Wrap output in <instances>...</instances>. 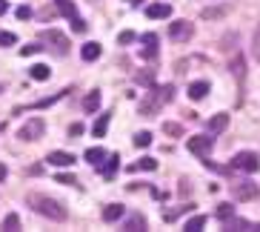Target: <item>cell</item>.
<instances>
[{"label":"cell","mask_w":260,"mask_h":232,"mask_svg":"<svg viewBox=\"0 0 260 232\" xmlns=\"http://www.w3.org/2000/svg\"><path fill=\"white\" fill-rule=\"evenodd\" d=\"M26 207H32L37 215H43V218H49V221H66L69 218L66 207H63L60 201H55V198H49V195H40V192H29V195H26Z\"/></svg>","instance_id":"cell-1"},{"label":"cell","mask_w":260,"mask_h":232,"mask_svg":"<svg viewBox=\"0 0 260 232\" xmlns=\"http://www.w3.org/2000/svg\"><path fill=\"white\" fill-rule=\"evenodd\" d=\"M174 101V86L172 83H166V86H152V92L140 101V115L143 117H155L163 109V104H172Z\"/></svg>","instance_id":"cell-2"},{"label":"cell","mask_w":260,"mask_h":232,"mask_svg":"<svg viewBox=\"0 0 260 232\" xmlns=\"http://www.w3.org/2000/svg\"><path fill=\"white\" fill-rule=\"evenodd\" d=\"M40 43H43L46 49H52L57 58H66L69 46H72L69 37L63 35V32H57V29H43V32H40Z\"/></svg>","instance_id":"cell-3"},{"label":"cell","mask_w":260,"mask_h":232,"mask_svg":"<svg viewBox=\"0 0 260 232\" xmlns=\"http://www.w3.org/2000/svg\"><path fill=\"white\" fill-rule=\"evenodd\" d=\"M232 169H240V172H258L260 169V158L255 152H238L235 158H232Z\"/></svg>","instance_id":"cell-4"},{"label":"cell","mask_w":260,"mask_h":232,"mask_svg":"<svg viewBox=\"0 0 260 232\" xmlns=\"http://www.w3.org/2000/svg\"><path fill=\"white\" fill-rule=\"evenodd\" d=\"M186 149L200 155V158H209V152L215 149V138L212 135H194V138L186 140Z\"/></svg>","instance_id":"cell-5"},{"label":"cell","mask_w":260,"mask_h":232,"mask_svg":"<svg viewBox=\"0 0 260 232\" xmlns=\"http://www.w3.org/2000/svg\"><path fill=\"white\" fill-rule=\"evenodd\" d=\"M169 37L174 40V43L192 40L194 37V23H189V20H174V23H169Z\"/></svg>","instance_id":"cell-6"},{"label":"cell","mask_w":260,"mask_h":232,"mask_svg":"<svg viewBox=\"0 0 260 232\" xmlns=\"http://www.w3.org/2000/svg\"><path fill=\"white\" fill-rule=\"evenodd\" d=\"M43 132H46L43 117H32V120H26V123L20 126L17 138L20 140H37V138H43Z\"/></svg>","instance_id":"cell-7"},{"label":"cell","mask_w":260,"mask_h":232,"mask_svg":"<svg viewBox=\"0 0 260 232\" xmlns=\"http://www.w3.org/2000/svg\"><path fill=\"white\" fill-rule=\"evenodd\" d=\"M260 195V186L252 184V181H238V184H232V198L235 201H255Z\"/></svg>","instance_id":"cell-8"},{"label":"cell","mask_w":260,"mask_h":232,"mask_svg":"<svg viewBox=\"0 0 260 232\" xmlns=\"http://www.w3.org/2000/svg\"><path fill=\"white\" fill-rule=\"evenodd\" d=\"M97 169L103 172V178H106V181H112L114 175H117V169H120V158H117V152H114V155H106V161H103Z\"/></svg>","instance_id":"cell-9"},{"label":"cell","mask_w":260,"mask_h":232,"mask_svg":"<svg viewBox=\"0 0 260 232\" xmlns=\"http://www.w3.org/2000/svg\"><path fill=\"white\" fill-rule=\"evenodd\" d=\"M226 126H229L226 112H217V115H212L209 120H206V132H209V135H217V132H223Z\"/></svg>","instance_id":"cell-10"},{"label":"cell","mask_w":260,"mask_h":232,"mask_svg":"<svg viewBox=\"0 0 260 232\" xmlns=\"http://www.w3.org/2000/svg\"><path fill=\"white\" fill-rule=\"evenodd\" d=\"M140 43H143V58L146 60H155L158 58V35H155V32H146V35L140 37Z\"/></svg>","instance_id":"cell-11"},{"label":"cell","mask_w":260,"mask_h":232,"mask_svg":"<svg viewBox=\"0 0 260 232\" xmlns=\"http://www.w3.org/2000/svg\"><path fill=\"white\" fill-rule=\"evenodd\" d=\"M46 161L52 163V166H72V163H75V155H72V152L55 149V152H49V155H46Z\"/></svg>","instance_id":"cell-12"},{"label":"cell","mask_w":260,"mask_h":232,"mask_svg":"<svg viewBox=\"0 0 260 232\" xmlns=\"http://www.w3.org/2000/svg\"><path fill=\"white\" fill-rule=\"evenodd\" d=\"M146 14L152 20H163V17H172V6L169 3H152L146 9Z\"/></svg>","instance_id":"cell-13"},{"label":"cell","mask_w":260,"mask_h":232,"mask_svg":"<svg viewBox=\"0 0 260 232\" xmlns=\"http://www.w3.org/2000/svg\"><path fill=\"white\" fill-rule=\"evenodd\" d=\"M223 230H235V232H249V230H255V224H252V221H243V218H235V215H232V218L229 221H223Z\"/></svg>","instance_id":"cell-14"},{"label":"cell","mask_w":260,"mask_h":232,"mask_svg":"<svg viewBox=\"0 0 260 232\" xmlns=\"http://www.w3.org/2000/svg\"><path fill=\"white\" fill-rule=\"evenodd\" d=\"M146 230V218L140 215V212H135V215H129L123 224V232H143Z\"/></svg>","instance_id":"cell-15"},{"label":"cell","mask_w":260,"mask_h":232,"mask_svg":"<svg viewBox=\"0 0 260 232\" xmlns=\"http://www.w3.org/2000/svg\"><path fill=\"white\" fill-rule=\"evenodd\" d=\"M186 212H194V204H180V207H172L163 212V221L166 224H172V221H177L180 215H186Z\"/></svg>","instance_id":"cell-16"},{"label":"cell","mask_w":260,"mask_h":232,"mask_svg":"<svg viewBox=\"0 0 260 232\" xmlns=\"http://www.w3.org/2000/svg\"><path fill=\"white\" fill-rule=\"evenodd\" d=\"M123 204H109V207L103 209V221H106V224H114V221H120L123 218Z\"/></svg>","instance_id":"cell-17"},{"label":"cell","mask_w":260,"mask_h":232,"mask_svg":"<svg viewBox=\"0 0 260 232\" xmlns=\"http://www.w3.org/2000/svg\"><path fill=\"white\" fill-rule=\"evenodd\" d=\"M229 12H232V6H229V3H223V6H217V9H203V12H200V17H203V20H220V17H226Z\"/></svg>","instance_id":"cell-18"},{"label":"cell","mask_w":260,"mask_h":232,"mask_svg":"<svg viewBox=\"0 0 260 232\" xmlns=\"http://www.w3.org/2000/svg\"><path fill=\"white\" fill-rule=\"evenodd\" d=\"M109 120H112V112H103V115L94 120V126H91V135H94V138H103V135H106V129H109Z\"/></svg>","instance_id":"cell-19"},{"label":"cell","mask_w":260,"mask_h":232,"mask_svg":"<svg viewBox=\"0 0 260 232\" xmlns=\"http://www.w3.org/2000/svg\"><path fill=\"white\" fill-rule=\"evenodd\" d=\"M206 92H209V83L206 81H194L192 86H189V98H192V101H203Z\"/></svg>","instance_id":"cell-20"},{"label":"cell","mask_w":260,"mask_h":232,"mask_svg":"<svg viewBox=\"0 0 260 232\" xmlns=\"http://www.w3.org/2000/svg\"><path fill=\"white\" fill-rule=\"evenodd\" d=\"M140 169H146V172H155V169H158V161L146 155V158H140L137 163H132V166H129V172H140Z\"/></svg>","instance_id":"cell-21"},{"label":"cell","mask_w":260,"mask_h":232,"mask_svg":"<svg viewBox=\"0 0 260 232\" xmlns=\"http://www.w3.org/2000/svg\"><path fill=\"white\" fill-rule=\"evenodd\" d=\"M29 75H32V81H49V78H52V69H49L46 63H34L32 69H29Z\"/></svg>","instance_id":"cell-22"},{"label":"cell","mask_w":260,"mask_h":232,"mask_svg":"<svg viewBox=\"0 0 260 232\" xmlns=\"http://www.w3.org/2000/svg\"><path fill=\"white\" fill-rule=\"evenodd\" d=\"M100 52H103V49H100V43H86V46L80 49L83 60H89V63H91V60H97V58H100Z\"/></svg>","instance_id":"cell-23"},{"label":"cell","mask_w":260,"mask_h":232,"mask_svg":"<svg viewBox=\"0 0 260 232\" xmlns=\"http://www.w3.org/2000/svg\"><path fill=\"white\" fill-rule=\"evenodd\" d=\"M55 6H57V12H60V14H66L69 20H72V17H78V9H75V3H72V0H55Z\"/></svg>","instance_id":"cell-24"},{"label":"cell","mask_w":260,"mask_h":232,"mask_svg":"<svg viewBox=\"0 0 260 232\" xmlns=\"http://www.w3.org/2000/svg\"><path fill=\"white\" fill-rule=\"evenodd\" d=\"M86 161H89L91 166H100V163L106 161V152H103L100 146H91V149H86Z\"/></svg>","instance_id":"cell-25"},{"label":"cell","mask_w":260,"mask_h":232,"mask_svg":"<svg viewBox=\"0 0 260 232\" xmlns=\"http://www.w3.org/2000/svg\"><path fill=\"white\" fill-rule=\"evenodd\" d=\"M83 109H86V112H97V109H100V92H89V95H86Z\"/></svg>","instance_id":"cell-26"},{"label":"cell","mask_w":260,"mask_h":232,"mask_svg":"<svg viewBox=\"0 0 260 232\" xmlns=\"http://www.w3.org/2000/svg\"><path fill=\"white\" fill-rule=\"evenodd\" d=\"M135 81L140 83V86H149V89H152V86H155V72H152V69L137 72V75H135Z\"/></svg>","instance_id":"cell-27"},{"label":"cell","mask_w":260,"mask_h":232,"mask_svg":"<svg viewBox=\"0 0 260 232\" xmlns=\"http://www.w3.org/2000/svg\"><path fill=\"white\" fill-rule=\"evenodd\" d=\"M206 227V215H194V218L186 221V232H200Z\"/></svg>","instance_id":"cell-28"},{"label":"cell","mask_w":260,"mask_h":232,"mask_svg":"<svg viewBox=\"0 0 260 232\" xmlns=\"http://www.w3.org/2000/svg\"><path fill=\"white\" fill-rule=\"evenodd\" d=\"M3 230H6V232H17V230H20V218H17L14 212H11V215H6V221H3Z\"/></svg>","instance_id":"cell-29"},{"label":"cell","mask_w":260,"mask_h":232,"mask_svg":"<svg viewBox=\"0 0 260 232\" xmlns=\"http://www.w3.org/2000/svg\"><path fill=\"white\" fill-rule=\"evenodd\" d=\"M149 143H152V132H137V135H135V146H137V149H146Z\"/></svg>","instance_id":"cell-30"},{"label":"cell","mask_w":260,"mask_h":232,"mask_svg":"<svg viewBox=\"0 0 260 232\" xmlns=\"http://www.w3.org/2000/svg\"><path fill=\"white\" fill-rule=\"evenodd\" d=\"M232 215H235V207H232V204H217V218L220 221H229Z\"/></svg>","instance_id":"cell-31"},{"label":"cell","mask_w":260,"mask_h":232,"mask_svg":"<svg viewBox=\"0 0 260 232\" xmlns=\"http://www.w3.org/2000/svg\"><path fill=\"white\" fill-rule=\"evenodd\" d=\"M163 132H166V135H172V138H180V135H183V126H180V123H163Z\"/></svg>","instance_id":"cell-32"},{"label":"cell","mask_w":260,"mask_h":232,"mask_svg":"<svg viewBox=\"0 0 260 232\" xmlns=\"http://www.w3.org/2000/svg\"><path fill=\"white\" fill-rule=\"evenodd\" d=\"M232 69H235V75H238L240 81H243V75H246V63H243V58H235V63H232Z\"/></svg>","instance_id":"cell-33"},{"label":"cell","mask_w":260,"mask_h":232,"mask_svg":"<svg viewBox=\"0 0 260 232\" xmlns=\"http://www.w3.org/2000/svg\"><path fill=\"white\" fill-rule=\"evenodd\" d=\"M14 43H17V37L11 35V32H3V29H0V46H14Z\"/></svg>","instance_id":"cell-34"},{"label":"cell","mask_w":260,"mask_h":232,"mask_svg":"<svg viewBox=\"0 0 260 232\" xmlns=\"http://www.w3.org/2000/svg\"><path fill=\"white\" fill-rule=\"evenodd\" d=\"M46 46H40V43H32V46H23L20 49V55L23 58H29V55H37V52H43Z\"/></svg>","instance_id":"cell-35"},{"label":"cell","mask_w":260,"mask_h":232,"mask_svg":"<svg viewBox=\"0 0 260 232\" xmlns=\"http://www.w3.org/2000/svg\"><path fill=\"white\" fill-rule=\"evenodd\" d=\"M72 29H75L78 35H83V32L89 29V26H86V20H83V17H72Z\"/></svg>","instance_id":"cell-36"},{"label":"cell","mask_w":260,"mask_h":232,"mask_svg":"<svg viewBox=\"0 0 260 232\" xmlns=\"http://www.w3.org/2000/svg\"><path fill=\"white\" fill-rule=\"evenodd\" d=\"M135 40H137L135 32H120V37H117V43H120V46H126V43H135Z\"/></svg>","instance_id":"cell-37"},{"label":"cell","mask_w":260,"mask_h":232,"mask_svg":"<svg viewBox=\"0 0 260 232\" xmlns=\"http://www.w3.org/2000/svg\"><path fill=\"white\" fill-rule=\"evenodd\" d=\"M55 181H57V184H78V178H75V175H66V172L55 175Z\"/></svg>","instance_id":"cell-38"},{"label":"cell","mask_w":260,"mask_h":232,"mask_svg":"<svg viewBox=\"0 0 260 232\" xmlns=\"http://www.w3.org/2000/svg\"><path fill=\"white\" fill-rule=\"evenodd\" d=\"M177 192H180V195L186 198V195H189V192H192V184H189V181L183 178V181H180V186H177Z\"/></svg>","instance_id":"cell-39"},{"label":"cell","mask_w":260,"mask_h":232,"mask_svg":"<svg viewBox=\"0 0 260 232\" xmlns=\"http://www.w3.org/2000/svg\"><path fill=\"white\" fill-rule=\"evenodd\" d=\"M80 132H83V123H72L69 126V138H78Z\"/></svg>","instance_id":"cell-40"},{"label":"cell","mask_w":260,"mask_h":232,"mask_svg":"<svg viewBox=\"0 0 260 232\" xmlns=\"http://www.w3.org/2000/svg\"><path fill=\"white\" fill-rule=\"evenodd\" d=\"M17 17H20V20H29V17H32V9H29V6H20V9H17Z\"/></svg>","instance_id":"cell-41"},{"label":"cell","mask_w":260,"mask_h":232,"mask_svg":"<svg viewBox=\"0 0 260 232\" xmlns=\"http://www.w3.org/2000/svg\"><path fill=\"white\" fill-rule=\"evenodd\" d=\"M6 175H9V169H6V163H0V184L6 181Z\"/></svg>","instance_id":"cell-42"},{"label":"cell","mask_w":260,"mask_h":232,"mask_svg":"<svg viewBox=\"0 0 260 232\" xmlns=\"http://www.w3.org/2000/svg\"><path fill=\"white\" fill-rule=\"evenodd\" d=\"M40 172H43V166H40V163H34L32 169H29V175H40Z\"/></svg>","instance_id":"cell-43"},{"label":"cell","mask_w":260,"mask_h":232,"mask_svg":"<svg viewBox=\"0 0 260 232\" xmlns=\"http://www.w3.org/2000/svg\"><path fill=\"white\" fill-rule=\"evenodd\" d=\"M255 49L260 52V26H258V32H255Z\"/></svg>","instance_id":"cell-44"},{"label":"cell","mask_w":260,"mask_h":232,"mask_svg":"<svg viewBox=\"0 0 260 232\" xmlns=\"http://www.w3.org/2000/svg\"><path fill=\"white\" fill-rule=\"evenodd\" d=\"M6 9H9V3H6V0H0V14H6Z\"/></svg>","instance_id":"cell-45"},{"label":"cell","mask_w":260,"mask_h":232,"mask_svg":"<svg viewBox=\"0 0 260 232\" xmlns=\"http://www.w3.org/2000/svg\"><path fill=\"white\" fill-rule=\"evenodd\" d=\"M129 3H137V0H129Z\"/></svg>","instance_id":"cell-46"},{"label":"cell","mask_w":260,"mask_h":232,"mask_svg":"<svg viewBox=\"0 0 260 232\" xmlns=\"http://www.w3.org/2000/svg\"><path fill=\"white\" fill-rule=\"evenodd\" d=\"M0 92H3V86H0Z\"/></svg>","instance_id":"cell-47"}]
</instances>
